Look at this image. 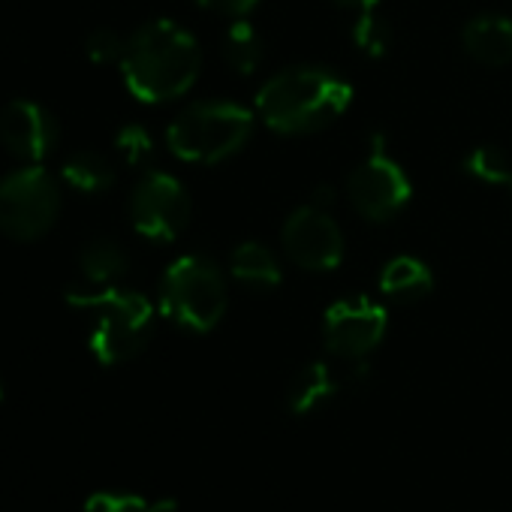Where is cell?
I'll use <instances>...</instances> for the list:
<instances>
[{
    "label": "cell",
    "instance_id": "1",
    "mask_svg": "<svg viewBox=\"0 0 512 512\" xmlns=\"http://www.w3.org/2000/svg\"><path fill=\"white\" fill-rule=\"evenodd\" d=\"M202 67L196 40L175 22L142 25L124 49L121 73L127 91L142 103H169L184 97Z\"/></svg>",
    "mask_w": 512,
    "mask_h": 512
},
{
    "label": "cell",
    "instance_id": "2",
    "mask_svg": "<svg viewBox=\"0 0 512 512\" xmlns=\"http://www.w3.org/2000/svg\"><path fill=\"white\" fill-rule=\"evenodd\" d=\"M353 103V88L332 70L293 67L269 79L256 94L260 121L284 136H305L338 121Z\"/></svg>",
    "mask_w": 512,
    "mask_h": 512
},
{
    "label": "cell",
    "instance_id": "3",
    "mask_svg": "<svg viewBox=\"0 0 512 512\" xmlns=\"http://www.w3.org/2000/svg\"><path fill=\"white\" fill-rule=\"evenodd\" d=\"M67 302L91 314L88 347L100 365H124L136 359L154 332V308L145 296L121 287H85L67 290Z\"/></svg>",
    "mask_w": 512,
    "mask_h": 512
},
{
    "label": "cell",
    "instance_id": "4",
    "mask_svg": "<svg viewBox=\"0 0 512 512\" xmlns=\"http://www.w3.org/2000/svg\"><path fill=\"white\" fill-rule=\"evenodd\" d=\"M253 130V112L238 103H193L166 130L169 151L184 163H220L232 157Z\"/></svg>",
    "mask_w": 512,
    "mask_h": 512
},
{
    "label": "cell",
    "instance_id": "5",
    "mask_svg": "<svg viewBox=\"0 0 512 512\" xmlns=\"http://www.w3.org/2000/svg\"><path fill=\"white\" fill-rule=\"evenodd\" d=\"M160 311L187 332H211L226 314V281L208 256L187 253L160 278Z\"/></svg>",
    "mask_w": 512,
    "mask_h": 512
},
{
    "label": "cell",
    "instance_id": "6",
    "mask_svg": "<svg viewBox=\"0 0 512 512\" xmlns=\"http://www.w3.org/2000/svg\"><path fill=\"white\" fill-rule=\"evenodd\" d=\"M61 214V184L40 166L25 163L22 169L0 178V232L16 241L43 238Z\"/></svg>",
    "mask_w": 512,
    "mask_h": 512
},
{
    "label": "cell",
    "instance_id": "7",
    "mask_svg": "<svg viewBox=\"0 0 512 512\" xmlns=\"http://www.w3.org/2000/svg\"><path fill=\"white\" fill-rule=\"evenodd\" d=\"M190 193L166 172H145L130 193L133 229L148 241H172L190 223Z\"/></svg>",
    "mask_w": 512,
    "mask_h": 512
},
{
    "label": "cell",
    "instance_id": "8",
    "mask_svg": "<svg viewBox=\"0 0 512 512\" xmlns=\"http://www.w3.org/2000/svg\"><path fill=\"white\" fill-rule=\"evenodd\" d=\"M410 193L413 187L407 172L401 169L398 160H392L383 151V139L377 136L368 160L359 163L347 178V199L362 217L380 223L395 217L410 202Z\"/></svg>",
    "mask_w": 512,
    "mask_h": 512
},
{
    "label": "cell",
    "instance_id": "9",
    "mask_svg": "<svg viewBox=\"0 0 512 512\" xmlns=\"http://www.w3.org/2000/svg\"><path fill=\"white\" fill-rule=\"evenodd\" d=\"M284 250L290 260L305 272H332L344 260V232L320 205L296 208L281 232Z\"/></svg>",
    "mask_w": 512,
    "mask_h": 512
},
{
    "label": "cell",
    "instance_id": "10",
    "mask_svg": "<svg viewBox=\"0 0 512 512\" xmlns=\"http://www.w3.org/2000/svg\"><path fill=\"white\" fill-rule=\"evenodd\" d=\"M386 311L371 299H341L326 311L323 338L335 359L359 362L374 353L386 335Z\"/></svg>",
    "mask_w": 512,
    "mask_h": 512
},
{
    "label": "cell",
    "instance_id": "11",
    "mask_svg": "<svg viewBox=\"0 0 512 512\" xmlns=\"http://www.w3.org/2000/svg\"><path fill=\"white\" fill-rule=\"evenodd\" d=\"M0 145L22 163H43L58 145V121L34 100H13L0 109Z\"/></svg>",
    "mask_w": 512,
    "mask_h": 512
},
{
    "label": "cell",
    "instance_id": "12",
    "mask_svg": "<svg viewBox=\"0 0 512 512\" xmlns=\"http://www.w3.org/2000/svg\"><path fill=\"white\" fill-rule=\"evenodd\" d=\"M365 377H368V368L362 365V359L359 362L341 359V368L332 362H311L293 377V383L287 389V410L293 416H308V413L326 407L347 386L362 383Z\"/></svg>",
    "mask_w": 512,
    "mask_h": 512
},
{
    "label": "cell",
    "instance_id": "13",
    "mask_svg": "<svg viewBox=\"0 0 512 512\" xmlns=\"http://www.w3.org/2000/svg\"><path fill=\"white\" fill-rule=\"evenodd\" d=\"M461 43L467 55L485 67H506L512 61V19L506 16H476L464 25Z\"/></svg>",
    "mask_w": 512,
    "mask_h": 512
},
{
    "label": "cell",
    "instance_id": "14",
    "mask_svg": "<svg viewBox=\"0 0 512 512\" xmlns=\"http://www.w3.org/2000/svg\"><path fill=\"white\" fill-rule=\"evenodd\" d=\"M130 272V256L115 238H91L79 250V275L85 287H118Z\"/></svg>",
    "mask_w": 512,
    "mask_h": 512
},
{
    "label": "cell",
    "instance_id": "15",
    "mask_svg": "<svg viewBox=\"0 0 512 512\" xmlns=\"http://www.w3.org/2000/svg\"><path fill=\"white\" fill-rule=\"evenodd\" d=\"M229 272L238 284L253 287V290H275L281 284L278 256L260 241L238 244L229 256Z\"/></svg>",
    "mask_w": 512,
    "mask_h": 512
},
{
    "label": "cell",
    "instance_id": "16",
    "mask_svg": "<svg viewBox=\"0 0 512 512\" xmlns=\"http://www.w3.org/2000/svg\"><path fill=\"white\" fill-rule=\"evenodd\" d=\"M434 290L431 269L416 260V256H395L383 266L380 275V293L395 302H419Z\"/></svg>",
    "mask_w": 512,
    "mask_h": 512
},
{
    "label": "cell",
    "instance_id": "17",
    "mask_svg": "<svg viewBox=\"0 0 512 512\" xmlns=\"http://www.w3.org/2000/svg\"><path fill=\"white\" fill-rule=\"evenodd\" d=\"M61 178L67 187L94 196V193H106L115 184V169L109 157H103L100 151H76L64 160Z\"/></svg>",
    "mask_w": 512,
    "mask_h": 512
},
{
    "label": "cell",
    "instance_id": "18",
    "mask_svg": "<svg viewBox=\"0 0 512 512\" xmlns=\"http://www.w3.org/2000/svg\"><path fill=\"white\" fill-rule=\"evenodd\" d=\"M223 58L238 76H250L263 64V40L247 22H235L223 34Z\"/></svg>",
    "mask_w": 512,
    "mask_h": 512
},
{
    "label": "cell",
    "instance_id": "19",
    "mask_svg": "<svg viewBox=\"0 0 512 512\" xmlns=\"http://www.w3.org/2000/svg\"><path fill=\"white\" fill-rule=\"evenodd\" d=\"M178 503L172 497L148 500L142 494H124V491H97L85 500L82 512H175Z\"/></svg>",
    "mask_w": 512,
    "mask_h": 512
},
{
    "label": "cell",
    "instance_id": "20",
    "mask_svg": "<svg viewBox=\"0 0 512 512\" xmlns=\"http://www.w3.org/2000/svg\"><path fill=\"white\" fill-rule=\"evenodd\" d=\"M467 175L485 184H509L512 181V160L503 148L497 145H479L464 157Z\"/></svg>",
    "mask_w": 512,
    "mask_h": 512
},
{
    "label": "cell",
    "instance_id": "21",
    "mask_svg": "<svg viewBox=\"0 0 512 512\" xmlns=\"http://www.w3.org/2000/svg\"><path fill=\"white\" fill-rule=\"evenodd\" d=\"M353 43L359 46L362 55L383 58L389 52V46H392V31H389V25L380 16H374L371 10H365L356 19V25H353Z\"/></svg>",
    "mask_w": 512,
    "mask_h": 512
},
{
    "label": "cell",
    "instance_id": "22",
    "mask_svg": "<svg viewBox=\"0 0 512 512\" xmlns=\"http://www.w3.org/2000/svg\"><path fill=\"white\" fill-rule=\"evenodd\" d=\"M115 151L124 157L127 166H142L154 154V139L142 124H124L115 133Z\"/></svg>",
    "mask_w": 512,
    "mask_h": 512
},
{
    "label": "cell",
    "instance_id": "23",
    "mask_svg": "<svg viewBox=\"0 0 512 512\" xmlns=\"http://www.w3.org/2000/svg\"><path fill=\"white\" fill-rule=\"evenodd\" d=\"M124 49H127V40L121 34H115L112 28H97L88 34L85 40V55L88 61L106 67V64H121L124 58Z\"/></svg>",
    "mask_w": 512,
    "mask_h": 512
},
{
    "label": "cell",
    "instance_id": "24",
    "mask_svg": "<svg viewBox=\"0 0 512 512\" xmlns=\"http://www.w3.org/2000/svg\"><path fill=\"white\" fill-rule=\"evenodd\" d=\"M196 4L208 13H217V16H226V19H241L247 16L260 0H196Z\"/></svg>",
    "mask_w": 512,
    "mask_h": 512
},
{
    "label": "cell",
    "instance_id": "25",
    "mask_svg": "<svg viewBox=\"0 0 512 512\" xmlns=\"http://www.w3.org/2000/svg\"><path fill=\"white\" fill-rule=\"evenodd\" d=\"M335 193H332V187H320V190H314V205H320V208H329L335 199H332Z\"/></svg>",
    "mask_w": 512,
    "mask_h": 512
},
{
    "label": "cell",
    "instance_id": "26",
    "mask_svg": "<svg viewBox=\"0 0 512 512\" xmlns=\"http://www.w3.org/2000/svg\"><path fill=\"white\" fill-rule=\"evenodd\" d=\"M335 4H344V7H353V10H371L374 4H380V0H335Z\"/></svg>",
    "mask_w": 512,
    "mask_h": 512
},
{
    "label": "cell",
    "instance_id": "27",
    "mask_svg": "<svg viewBox=\"0 0 512 512\" xmlns=\"http://www.w3.org/2000/svg\"><path fill=\"white\" fill-rule=\"evenodd\" d=\"M0 401H4V383H0Z\"/></svg>",
    "mask_w": 512,
    "mask_h": 512
},
{
    "label": "cell",
    "instance_id": "28",
    "mask_svg": "<svg viewBox=\"0 0 512 512\" xmlns=\"http://www.w3.org/2000/svg\"><path fill=\"white\" fill-rule=\"evenodd\" d=\"M509 187H512V181H509Z\"/></svg>",
    "mask_w": 512,
    "mask_h": 512
}]
</instances>
